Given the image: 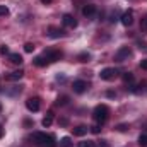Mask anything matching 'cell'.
<instances>
[{"label": "cell", "instance_id": "obj_1", "mask_svg": "<svg viewBox=\"0 0 147 147\" xmlns=\"http://www.w3.org/2000/svg\"><path fill=\"white\" fill-rule=\"evenodd\" d=\"M92 118L96 120V123L105 125L108 121V118H110V108L106 105H98L92 111Z\"/></svg>", "mask_w": 147, "mask_h": 147}, {"label": "cell", "instance_id": "obj_2", "mask_svg": "<svg viewBox=\"0 0 147 147\" xmlns=\"http://www.w3.org/2000/svg\"><path fill=\"white\" fill-rule=\"evenodd\" d=\"M31 140L39 147H53L55 146L53 137H51V135H46V134H43V132H34V134L31 135Z\"/></svg>", "mask_w": 147, "mask_h": 147}, {"label": "cell", "instance_id": "obj_3", "mask_svg": "<svg viewBox=\"0 0 147 147\" xmlns=\"http://www.w3.org/2000/svg\"><path fill=\"white\" fill-rule=\"evenodd\" d=\"M116 75H118V70L115 67H106L99 72V77L103 80H113V79H116Z\"/></svg>", "mask_w": 147, "mask_h": 147}, {"label": "cell", "instance_id": "obj_4", "mask_svg": "<svg viewBox=\"0 0 147 147\" xmlns=\"http://www.w3.org/2000/svg\"><path fill=\"white\" fill-rule=\"evenodd\" d=\"M62 57H63V53H62V51H58V50H46V51H45V58L48 60V63L58 62Z\"/></svg>", "mask_w": 147, "mask_h": 147}, {"label": "cell", "instance_id": "obj_5", "mask_svg": "<svg viewBox=\"0 0 147 147\" xmlns=\"http://www.w3.org/2000/svg\"><path fill=\"white\" fill-rule=\"evenodd\" d=\"M132 57V50L128 48V46H121L118 51H116V55H115V58L118 60V62H125V60H128Z\"/></svg>", "mask_w": 147, "mask_h": 147}, {"label": "cell", "instance_id": "obj_6", "mask_svg": "<svg viewBox=\"0 0 147 147\" xmlns=\"http://www.w3.org/2000/svg\"><path fill=\"white\" fill-rule=\"evenodd\" d=\"M72 87H74V92H77V94H84L87 89H89V84L86 82V80H74V84H72Z\"/></svg>", "mask_w": 147, "mask_h": 147}, {"label": "cell", "instance_id": "obj_7", "mask_svg": "<svg viewBox=\"0 0 147 147\" xmlns=\"http://www.w3.org/2000/svg\"><path fill=\"white\" fill-rule=\"evenodd\" d=\"M26 108H28L29 111H33V113L39 111V108H41V101H39V98H29V99L26 101Z\"/></svg>", "mask_w": 147, "mask_h": 147}, {"label": "cell", "instance_id": "obj_8", "mask_svg": "<svg viewBox=\"0 0 147 147\" xmlns=\"http://www.w3.org/2000/svg\"><path fill=\"white\" fill-rule=\"evenodd\" d=\"M120 21H121V24H123L125 28L132 26V24H134V12H132V10L123 12V14H121V17H120Z\"/></svg>", "mask_w": 147, "mask_h": 147}, {"label": "cell", "instance_id": "obj_9", "mask_svg": "<svg viewBox=\"0 0 147 147\" xmlns=\"http://www.w3.org/2000/svg\"><path fill=\"white\" fill-rule=\"evenodd\" d=\"M46 34H48L50 38H55V39H57V38H63V36H65V31H63V29H60V28L50 26V28H48V33H46Z\"/></svg>", "mask_w": 147, "mask_h": 147}, {"label": "cell", "instance_id": "obj_10", "mask_svg": "<svg viewBox=\"0 0 147 147\" xmlns=\"http://www.w3.org/2000/svg\"><path fill=\"white\" fill-rule=\"evenodd\" d=\"M82 14H84L87 19L94 17V16H96V5H92V3H86V5L82 7Z\"/></svg>", "mask_w": 147, "mask_h": 147}, {"label": "cell", "instance_id": "obj_11", "mask_svg": "<svg viewBox=\"0 0 147 147\" xmlns=\"http://www.w3.org/2000/svg\"><path fill=\"white\" fill-rule=\"evenodd\" d=\"M62 24H63L65 28H75V26H77V21L74 19V16H70V14H63Z\"/></svg>", "mask_w": 147, "mask_h": 147}, {"label": "cell", "instance_id": "obj_12", "mask_svg": "<svg viewBox=\"0 0 147 147\" xmlns=\"http://www.w3.org/2000/svg\"><path fill=\"white\" fill-rule=\"evenodd\" d=\"M22 75H24L22 70H14V72L7 74L5 79H7V80H19V79H22Z\"/></svg>", "mask_w": 147, "mask_h": 147}, {"label": "cell", "instance_id": "obj_13", "mask_svg": "<svg viewBox=\"0 0 147 147\" xmlns=\"http://www.w3.org/2000/svg\"><path fill=\"white\" fill-rule=\"evenodd\" d=\"M87 130H89V127H86V125H79V127L74 128V135H77V137H84V135L87 134Z\"/></svg>", "mask_w": 147, "mask_h": 147}, {"label": "cell", "instance_id": "obj_14", "mask_svg": "<svg viewBox=\"0 0 147 147\" xmlns=\"http://www.w3.org/2000/svg\"><path fill=\"white\" fill-rule=\"evenodd\" d=\"M33 63H34L36 67H46V65H48V60L45 58V55H38V57H34Z\"/></svg>", "mask_w": 147, "mask_h": 147}, {"label": "cell", "instance_id": "obj_15", "mask_svg": "<svg viewBox=\"0 0 147 147\" xmlns=\"http://www.w3.org/2000/svg\"><path fill=\"white\" fill-rule=\"evenodd\" d=\"M9 60H10V63H14V65H21V63L24 62L19 53H10V55H9Z\"/></svg>", "mask_w": 147, "mask_h": 147}, {"label": "cell", "instance_id": "obj_16", "mask_svg": "<svg viewBox=\"0 0 147 147\" xmlns=\"http://www.w3.org/2000/svg\"><path fill=\"white\" fill-rule=\"evenodd\" d=\"M41 123H43V127H46V128H48V127H51V123H53V113H48V115L43 118V121H41Z\"/></svg>", "mask_w": 147, "mask_h": 147}, {"label": "cell", "instance_id": "obj_17", "mask_svg": "<svg viewBox=\"0 0 147 147\" xmlns=\"http://www.w3.org/2000/svg\"><path fill=\"white\" fill-rule=\"evenodd\" d=\"M60 147H74V142L70 137H63L60 139Z\"/></svg>", "mask_w": 147, "mask_h": 147}, {"label": "cell", "instance_id": "obj_18", "mask_svg": "<svg viewBox=\"0 0 147 147\" xmlns=\"http://www.w3.org/2000/svg\"><path fill=\"white\" fill-rule=\"evenodd\" d=\"M123 80H125L127 84L134 82V74H132V72H125V74H123Z\"/></svg>", "mask_w": 147, "mask_h": 147}, {"label": "cell", "instance_id": "obj_19", "mask_svg": "<svg viewBox=\"0 0 147 147\" xmlns=\"http://www.w3.org/2000/svg\"><path fill=\"white\" fill-rule=\"evenodd\" d=\"M139 146L140 147H147V134H142L139 137Z\"/></svg>", "mask_w": 147, "mask_h": 147}, {"label": "cell", "instance_id": "obj_20", "mask_svg": "<svg viewBox=\"0 0 147 147\" xmlns=\"http://www.w3.org/2000/svg\"><path fill=\"white\" fill-rule=\"evenodd\" d=\"M77 147H94V142L92 140H82V142H79Z\"/></svg>", "mask_w": 147, "mask_h": 147}, {"label": "cell", "instance_id": "obj_21", "mask_svg": "<svg viewBox=\"0 0 147 147\" xmlns=\"http://www.w3.org/2000/svg\"><path fill=\"white\" fill-rule=\"evenodd\" d=\"M24 51H26V53H33V51H34V45H33V43H26V45H24Z\"/></svg>", "mask_w": 147, "mask_h": 147}, {"label": "cell", "instance_id": "obj_22", "mask_svg": "<svg viewBox=\"0 0 147 147\" xmlns=\"http://www.w3.org/2000/svg\"><path fill=\"white\" fill-rule=\"evenodd\" d=\"M67 103H69V98H67V96H60V98L57 99V105H58V106H60V105L63 106V105H67Z\"/></svg>", "mask_w": 147, "mask_h": 147}, {"label": "cell", "instance_id": "obj_23", "mask_svg": "<svg viewBox=\"0 0 147 147\" xmlns=\"http://www.w3.org/2000/svg\"><path fill=\"white\" fill-rule=\"evenodd\" d=\"M140 31H142V33H147V16L140 21Z\"/></svg>", "mask_w": 147, "mask_h": 147}, {"label": "cell", "instance_id": "obj_24", "mask_svg": "<svg viewBox=\"0 0 147 147\" xmlns=\"http://www.w3.org/2000/svg\"><path fill=\"white\" fill-rule=\"evenodd\" d=\"M89 58H91L89 53H80L79 55V62H89Z\"/></svg>", "mask_w": 147, "mask_h": 147}, {"label": "cell", "instance_id": "obj_25", "mask_svg": "<svg viewBox=\"0 0 147 147\" xmlns=\"http://www.w3.org/2000/svg\"><path fill=\"white\" fill-rule=\"evenodd\" d=\"M91 132H92V134H99V132H101V125L96 123L94 127H91Z\"/></svg>", "mask_w": 147, "mask_h": 147}, {"label": "cell", "instance_id": "obj_26", "mask_svg": "<svg viewBox=\"0 0 147 147\" xmlns=\"http://www.w3.org/2000/svg\"><path fill=\"white\" fill-rule=\"evenodd\" d=\"M0 55H10V53H9V48H7L5 45L0 46Z\"/></svg>", "mask_w": 147, "mask_h": 147}, {"label": "cell", "instance_id": "obj_27", "mask_svg": "<svg viewBox=\"0 0 147 147\" xmlns=\"http://www.w3.org/2000/svg\"><path fill=\"white\" fill-rule=\"evenodd\" d=\"M9 14V9L5 5H0V16H7Z\"/></svg>", "mask_w": 147, "mask_h": 147}, {"label": "cell", "instance_id": "obj_28", "mask_svg": "<svg viewBox=\"0 0 147 147\" xmlns=\"http://www.w3.org/2000/svg\"><path fill=\"white\" fill-rule=\"evenodd\" d=\"M116 128H118V130H120V132H125V130H127V128H128V127H127V125H123V123H121V125H118V127H116Z\"/></svg>", "mask_w": 147, "mask_h": 147}, {"label": "cell", "instance_id": "obj_29", "mask_svg": "<svg viewBox=\"0 0 147 147\" xmlns=\"http://www.w3.org/2000/svg\"><path fill=\"white\" fill-rule=\"evenodd\" d=\"M98 147H108V142H106V140H101V142L98 144Z\"/></svg>", "mask_w": 147, "mask_h": 147}, {"label": "cell", "instance_id": "obj_30", "mask_svg": "<svg viewBox=\"0 0 147 147\" xmlns=\"http://www.w3.org/2000/svg\"><path fill=\"white\" fill-rule=\"evenodd\" d=\"M140 67H142L144 70H147V60H142V62H140Z\"/></svg>", "mask_w": 147, "mask_h": 147}, {"label": "cell", "instance_id": "obj_31", "mask_svg": "<svg viewBox=\"0 0 147 147\" xmlns=\"http://www.w3.org/2000/svg\"><path fill=\"white\" fill-rule=\"evenodd\" d=\"M53 0H41V3H51Z\"/></svg>", "mask_w": 147, "mask_h": 147}, {"label": "cell", "instance_id": "obj_32", "mask_svg": "<svg viewBox=\"0 0 147 147\" xmlns=\"http://www.w3.org/2000/svg\"><path fill=\"white\" fill-rule=\"evenodd\" d=\"M3 137V128H2V125H0V139Z\"/></svg>", "mask_w": 147, "mask_h": 147}]
</instances>
